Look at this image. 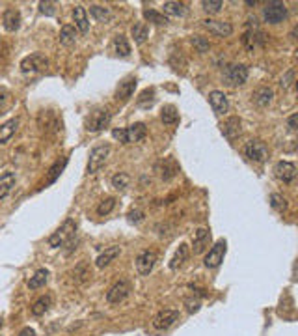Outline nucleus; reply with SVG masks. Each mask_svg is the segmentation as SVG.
<instances>
[{"label": "nucleus", "instance_id": "nucleus-1", "mask_svg": "<svg viewBox=\"0 0 298 336\" xmlns=\"http://www.w3.org/2000/svg\"><path fill=\"white\" fill-rule=\"evenodd\" d=\"M267 43V34L259 28L256 17H250L246 21V32L242 36V45L248 50H256Z\"/></svg>", "mask_w": 298, "mask_h": 336}, {"label": "nucleus", "instance_id": "nucleus-2", "mask_svg": "<svg viewBox=\"0 0 298 336\" xmlns=\"http://www.w3.org/2000/svg\"><path fill=\"white\" fill-rule=\"evenodd\" d=\"M75 232H77V222L73 221V219H67V221L49 237V245L52 249L64 247L65 243H69L73 237H75Z\"/></svg>", "mask_w": 298, "mask_h": 336}, {"label": "nucleus", "instance_id": "nucleus-3", "mask_svg": "<svg viewBox=\"0 0 298 336\" xmlns=\"http://www.w3.org/2000/svg\"><path fill=\"white\" fill-rule=\"evenodd\" d=\"M108 155H110V144L95 146V148L90 151V159H88V174H97V172L105 166Z\"/></svg>", "mask_w": 298, "mask_h": 336}, {"label": "nucleus", "instance_id": "nucleus-4", "mask_svg": "<svg viewBox=\"0 0 298 336\" xmlns=\"http://www.w3.org/2000/svg\"><path fill=\"white\" fill-rule=\"evenodd\" d=\"M222 79L227 86H242L248 80V67L242 64H231L224 69Z\"/></svg>", "mask_w": 298, "mask_h": 336}, {"label": "nucleus", "instance_id": "nucleus-5", "mask_svg": "<svg viewBox=\"0 0 298 336\" xmlns=\"http://www.w3.org/2000/svg\"><path fill=\"white\" fill-rule=\"evenodd\" d=\"M110 120H112V112H110L107 107L95 108L92 114H90V118H88V122H86V129H88L90 133L103 131V129L110 123Z\"/></svg>", "mask_w": 298, "mask_h": 336}, {"label": "nucleus", "instance_id": "nucleus-6", "mask_svg": "<svg viewBox=\"0 0 298 336\" xmlns=\"http://www.w3.org/2000/svg\"><path fill=\"white\" fill-rule=\"evenodd\" d=\"M287 6H285L284 2H269L267 6L263 7V19L265 22H269V24H278V22H282L287 19Z\"/></svg>", "mask_w": 298, "mask_h": 336}, {"label": "nucleus", "instance_id": "nucleus-7", "mask_svg": "<svg viewBox=\"0 0 298 336\" xmlns=\"http://www.w3.org/2000/svg\"><path fill=\"white\" fill-rule=\"evenodd\" d=\"M19 67L22 73H39L49 67V60L43 56L41 52H32L30 56L22 58Z\"/></svg>", "mask_w": 298, "mask_h": 336}, {"label": "nucleus", "instance_id": "nucleus-8", "mask_svg": "<svg viewBox=\"0 0 298 336\" xmlns=\"http://www.w3.org/2000/svg\"><path fill=\"white\" fill-rule=\"evenodd\" d=\"M244 155L254 163H265L269 159V148L261 140H250L244 146Z\"/></svg>", "mask_w": 298, "mask_h": 336}, {"label": "nucleus", "instance_id": "nucleus-9", "mask_svg": "<svg viewBox=\"0 0 298 336\" xmlns=\"http://www.w3.org/2000/svg\"><path fill=\"white\" fill-rule=\"evenodd\" d=\"M156 260H158V254L155 251H144L140 252L135 260V265H136V271L140 273L142 277L149 275V273L153 271V267H155Z\"/></svg>", "mask_w": 298, "mask_h": 336}, {"label": "nucleus", "instance_id": "nucleus-10", "mask_svg": "<svg viewBox=\"0 0 298 336\" xmlns=\"http://www.w3.org/2000/svg\"><path fill=\"white\" fill-rule=\"evenodd\" d=\"M226 251H227L226 239H220V241H216V243H214L213 247H211L209 254L205 256V267H209V269H214V267H218V265H220L222 262H224Z\"/></svg>", "mask_w": 298, "mask_h": 336}, {"label": "nucleus", "instance_id": "nucleus-11", "mask_svg": "<svg viewBox=\"0 0 298 336\" xmlns=\"http://www.w3.org/2000/svg\"><path fill=\"white\" fill-rule=\"evenodd\" d=\"M179 320V312L177 310H170V308H166V310H160V312H156L153 316V327L156 331H166L170 329L173 323Z\"/></svg>", "mask_w": 298, "mask_h": 336}, {"label": "nucleus", "instance_id": "nucleus-12", "mask_svg": "<svg viewBox=\"0 0 298 336\" xmlns=\"http://www.w3.org/2000/svg\"><path fill=\"white\" fill-rule=\"evenodd\" d=\"M129 294H131V284L127 280H120L107 292V301L110 305H120V303L127 299Z\"/></svg>", "mask_w": 298, "mask_h": 336}, {"label": "nucleus", "instance_id": "nucleus-13", "mask_svg": "<svg viewBox=\"0 0 298 336\" xmlns=\"http://www.w3.org/2000/svg\"><path fill=\"white\" fill-rule=\"evenodd\" d=\"M274 174L280 181L284 183H291L293 179L297 178V165L291 161H278L274 165Z\"/></svg>", "mask_w": 298, "mask_h": 336}, {"label": "nucleus", "instance_id": "nucleus-14", "mask_svg": "<svg viewBox=\"0 0 298 336\" xmlns=\"http://www.w3.org/2000/svg\"><path fill=\"white\" fill-rule=\"evenodd\" d=\"M203 22V26H205L211 34L218 37H229L233 34V26H231V22L227 21H216V19H205Z\"/></svg>", "mask_w": 298, "mask_h": 336}, {"label": "nucleus", "instance_id": "nucleus-15", "mask_svg": "<svg viewBox=\"0 0 298 336\" xmlns=\"http://www.w3.org/2000/svg\"><path fill=\"white\" fill-rule=\"evenodd\" d=\"M138 84V80H136L135 75H131V77H125V79L121 80L120 86H118V90H116V97L121 101H127L133 97V93H135V88Z\"/></svg>", "mask_w": 298, "mask_h": 336}, {"label": "nucleus", "instance_id": "nucleus-16", "mask_svg": "<svg viewBox=\"0 0 298 336\" xmlns=\"http://www.w3.org/2000/svg\"><path fill=\"white\" fill-rule=\"evenodd\" d=\"M241 118H237V116H231V118H227L226 122L220 123V131L222 135L226 136L227 140H235L237 136L241 135Z\"/></svg>", "mask_w": 298, "mask_h": 336}, {"label": "nucleus", "instance_id": "nucleus-17", "mask_svg": "<svg viewBox=\"0 0 298 336\" xmlns=\"http://www.w3.org/2000/svg\"><path fill=\"white\" fill-rule=\"evenodd\" d=\"M125 131V144H131V142H140L146 138L148 135V129H146V123L138 122V123H133V125H129L127 129H123Z\"/></svg>", "mask_w": 298, "mask_h": 336}, {"label": "nucleus", "instance_id": "nucleus-18", "mask_svg": "<svg viewBox=\"0 0 298 336\" xmlns=\"http://www.w3.org/2000/svg\"><path fill=\"white\" fill-rule=\"evenodd\" d=\"M274 99V92H272V88L269 86H259L257 90H254L252 93V101L256 103L257 107H269L270 103Z\"/></svg>", "mask_w": 298, "mask_h": 336}, {"label": "nucleus", "instance_id": "nucleus-19", "mask_svg": "<svg viewBox=\"0 0 298 336\" xmlns=\"http://www.w3.org/2000/svg\"><path fill=\"white\" fill-rule=\"evenodd\" d=\"M209 103H211V107L216 114H226L227 108H229V103H227V97L224 92H218V90H214V92L209 93Z\"/></svg>", "mask_w": 298, "mask_h": 336}, {"label": "nucleus", "instance_id": "nucleus-20", "mask_svg": "<svg viewBox=\"0 0 298 336\" xmlns=\"http://www.w3.org/2000/svg\"><path fill=\"white\" fill-rule=\"evenodd\" d=\"M2 22H4V28L7 30V32H15V30H19V26H21V13L17 11V9H13V7H7L6 11H4V15H2Z\"/></svg>", "mask_w": 298, "mask_h": 336}, {"label": "nucleus", "instance_id": "nucleus-21", "mask_svg": "<svg viewBox=\"0 0 298 336\" xmlns=\"http://www.w3.org/2000/svg\"><path fill=\"white\" fill-rule=\"evenodd\" d=\"M73 275V282L75 284H84L88 280L92 279V269H90V264L88 262H80V264L75 265V269L71 271Z\"/></svg>", "mask_w": 298, "mask_h": 336}, {"label": "nucleus", "instance_id": "nucleus-22", "mask_svg": "<svg viewBox=\"0 0 298 336\" xmlns=\"http://www.w3.org/2000/svg\"><path fill=\"white\" fill-rule=\"evenodd\" d=\"M209 241H211V232L209 230H196V234H194V254H201L207 249Z\"/></svg>", "mask_w": 298, "mask_h": 336}, {"label": "nucleus", "instance_id": "nucleus-23", "mask_svg": "<svg viewBox=\"0 0 298 336\" xmlns=\"http://www.w3.org/2000/svg\"><path fill=\"white\" fill-rule=\"evenodd\" d=\"M121 254V249L120 247H108L107 251L103 252V254H99L97 256V260H95V265L99 267V269H105V267H108V265L112 264L116 258Z\"/></svg>", "mask_w": 298, "mask_h": 336}, {"label": "nucleus", "instance_id": "nucleus-24", "mask_svg": "<svg viewBox=\"0 0 298 336\" xmlns=\"http://www.w3.org/2000/svg\"><path fill=\"white\" fill-rule=\"evenodd\" d=\"M156 170H160V178L168 181V179H171L179 172V166L173 159H164L162 163L156 165Z\"/></svg>", "mask_w": 298, "mask_h": 336}, {"label": "nucleus", "instance_id": "nucleus-25", "mask_svg": "<svg viewBox=\"0 0 298 336\" xmlns=\"http://www.w3.org/2000/svg\"><path fill=\"white\" fill-rule=\"evenodd\" d=\"M188 254H190V251H188V245H186V243L179 245V249L175 251V254H173V258H171V262H170V269H171V271H177L179 267H181V265H183L186 260H188Z\"/></svg>", "mask_w": 298, "mask_h": 336}, {"label": "nucleus", "instance_id": "nucleus-26", "mask_svg": "<svg viewBox=\"0 0 298 336\" xmlns=\"http://www.w3.org/2000/svg\"><path fill=\"white\" fill-rule=\"evenodd\" d=\"M15 187V174L13 172H4L0 176V200H4Z\"/></svg>", "mask_w": 298, "mask_h": 336}, {"label": "nucleus", "instance_id": "nucleus-27", "mask_svg": "<svg viewBox=\"0 0 298 336\" xmlns=\"http://www.w3.org/2000/svg\"><path fill=\"white\" fill-rule=\"evenodd\" d=\"M17 129H19V120H17V118L2 123V125H0V144H6L7 140L17 133Z\"/></svg>", "mask_w": 298, "mask_h": 336}, {"label": "nucleus", "instance_id": "nucleus-28", "mask_svg": "<svg viewBox=\"0 0 298 336\" xmlns=\"http://www.w3.org/2000/svg\"><path fill=\"white\" fill-rule=\"evenodd\" d=\"M73 19H75V26H77L82 34H86V32L90 30L88 15H86V9L82 6H75V9H73Z\"/></svg>", "mask_w": 298, "mask_h": 336}, {"label": "nucleus", "instance_id": "nucleus-29", "mask_svg": "<svg viewBox=\"0 0 298 336\" xmlns=\"http://www.w3.org/2000/svg\"><path fill=\"white\" fill-rule=\"evenodd\" d=\"M49 282V271L47 269H37L28 280V288L30 290H39V288H45V284Z\"/></svg>", "mask_w": 298, "mask_h": 336}, {"label": "nucleus", "instance_id": "nucleus-30", "mask_svg": "<svg viewBox=\"0 0 298 336\" xmlns=\"http://www.w3.org/2000/svg\"><path fill=\"white\" fill-rule=\"evenodd\" d=\"M50 307H52V297H50V295H41V297L32 305V314L45 316L47 312H49Z\"/></svg>", "mask_w": 298, "mask_h": 336}, {"label": "nucleus", "instance_id": "nucleus-31", "mask_svg": "<svg viewBox=\"0 0 298 336\" xmlns=\"http://www.w3.org/2000/svg\"><path fill=\"white\" fill-rule=\"evenodd\" d=\"M77 41V30L73 24H64L62 30H60V43L65 45V47H71Z\"/></svg>", "mask_w": 298, "mask_h": 336}, {"label": "nucleus", "instance_id": "nucleus-32", "mask_svg": "<svg viewBox=\"0 0 298 336\" xmlns=\"http://www.w3.org/2000/svg\"><path fill=\"white\" fill-rule=\"evenodd\" d=\"M160 120H162V123H166V125H173V123H177L179 122L177 108L173 107V105H164L162 110H160Z\"/></svg>", "mask_w": 298, "mask_h": 336}, {"label": "nucleus", "instance_id": "nucleus-33", "mask_svg": "<svg viewBox=\"0 0 298 336\" xmlns=\"http://www.w3.org/2000/svg\"><path fill=\"white\" fill-rule=\"evenodd\" d=\"M90 13H92L93 19H97L101 22H108L112 19V11H110V7H105V6H99V4H93L90 6Z\"/></svg>", "mask_w": 298, "mask_h": 336}, {"label": "nucleus", "instance_id": "nucleus-34", "mask_svg": "<svg viewBox=\"0 0 298 336\" xmlns=\"http://www.w3.org/2000/svg\"><path fill=\"white\" fill-rule=\"evenodd\" d=\"M164 13L173 15V17H185L186 15V6L183 2H164Z\"/></svg>", "mask_w": 298, "mask_h": 336}, {"label": "nucleus", "instance_id": "nucleus-35", "mask_svg": "<svg viewBox=\"0 0 298 336\" xmlns=\"http://www.w3.org/2000/svg\"><path fill=\"white\" fill-rule=\"evenodd\" d=\"M131 34H133V37H135V43H138V45H142L146 39H148L149 36V28L146 22H136L135 26L131 28Z\"/></svg>", "mask_w": 298, "mask_h": 336}, {"label": "nucleus", "instance_id": "nucleus-36", "mask_svg": "<svg viewBox=\"0 0 298 336\" xmlns=\"http://www.w3.org/2000/svg\"><path fill=\"white\" fill-rule=\"evenodd\" d=\"M114 50H116L118 56H129L131 54V47H129L127 43V37L121 36V34L114 37Z\"/></svg>", "mask_w": 298, "mask_h": 336}, {"label": "nucleus", "instance_id": "nucleus-37", "mask_svg": "<svg viewBox=\"0 0 298 336\" xmlns=\"http://www.w3.org/2000/svg\"><path fill=\"white\" fill-rule=\"evenodd\" d=\"M144 19L149 22H153V24H158V26H166L168 24V17H164L162 13H158V11H155V9H144Z\"/></svg>", "mask_w": 298, "mask_h": 336}, {"label": "nucleus", "instance_id": "nucleus-38", "mask_svg": "<svg viewBox=\"0 0 298 336\" xmlns=\"http://www.w3.org/2000/svg\"><path fill=\"white\" fill-rule=\"evenodd\" d=\"M65 165H67V159H62V161H56L54 165L49 168V179H47V183H54L58 178H60V174L64 172Z\"/></svg>", "mask_w": 298, "mask_h": 336}, {"label": "nucleus", "instance_id": "nucleus-39", "mask_svg": "<svg viewBox=\"0 0 298 336\" xmlns=\"http://www.w3.org/2000/svg\"><path fill=\"white\" fill-rule=\"evenodd\" d=\"M116 208V198H105V200L99 202V206H97V215L99 217H105V215L112 213V209Z\"/></svg>", "mask_w": 298, "mask_h": 336}, {"label": "nucleus", "instance_id": "nucleus-40", "mask_svg": "<svg viewBox=\"0 0 298 336\" xmlns=\"http://www.w3.org/2000/svg\"><path fill=\"white\" fill-rule=\"evenodd\" d=\"M270 206L276 209V211H280V213H284L285 209H287V200H285V196H282V194L272 193L270 194Z\"/></svg>", "mask_w": 298, "mask_h": 336}, {"label": "nucleus", "instance_id": "nucleus-41", "mask_svg": "<svg viewBox=\"0 0 298 336\" xmlns=\"http://www.w3.org/2000/svg\"><path fill=\"white\" fill-rule=\"evenodd\" d=\"M155 103V90L153 88H148V90H144L140 93V97H138V105L140 107H151Z\"/></svg>", "mask_w": 298, "mask_h": 336}, {"label": "nucleus", "instance_id": "nucleus-42", "mask_svg": "<svg viewBox=\"0 0 298 336\" xmlns=\"http://www.w3.org/2000/svg\"><path fill=\"white\" fill-rule=\"evenodd\" d=\"M129 181H131V178L125 172H120V174L112 176V187H116L118 191H123L125 187H129Z\"/></svg>", "mask_w": 298, "mask_h": 336}, {"label": "nucleus", "instance_id": "nucleus-43", "mask_svg": "<svg viewBox=\"0 0 298 336\" xmlns=\"http://www.w3.org/2000/svg\"><path fill=\"white\" fill-rule=\"evenodd\" d=\"M222 4L220 0H203L201 2V7H203V11H207V13H218L222 9Z\"/></svg>", "mask_w": 298, "mask_h": 336}, {"label": "nucleus", "instance_id": "nucleus-44", "mask_svg": "<svg viewBox=\"0 0 298 336\" xmlns=\"http://www.w3.org/2000/svg\"><path fill=\"white\" fill-rule=\"evenodd\" d=\"M190 43L198 49V52H207V50L211 49V43L207 41L205 37H199V36H194L190 39Z\"/></svg>", "mask_w": 298, "mask_h": 336}, {"label": "nucleus", "instance_id": "nucleus-45", "mask_svg": "<svg viewBox=\"0 0 298 336\" xmlns=\"http://www.w3.org/2000/svg\"><path fill=\"white\" fill-rule=\"evenodd\" d=\"M293 82H295V69H289V71L285 73L284 77L280 79V86L287 90V88H291L293 86Z\"/></svg>", "mask_w": 298, "mask_h": 336}, {"label": "nucleus", "instance_id": "nucleus-46", "mask_svg": "<svg viewBox=\"0 0 298 336\" xmlns=\"http://www.w3.org/2000/svg\"><path fill=\"white\" fill-rule=\"evenodd\" d=\"M56 4H54V2H39V11H41L43 15H50V17H52V15L56 13Z\"/></svg>", "mask_w": 298, "mask_h": 336}, {"label": "nucleus", "instance_id": "nucleus-47", "mask_svg": "<svg viewBox=\"0 0 298 336\" xmlns=\"http://www.w3.org/2000/svg\"><path fill=\"white\" fill-rule=\"evenodd\" d=\"M185 307L188 314H196L201 308V303H199V299H185Z\"/></svg>", "mask_w": 298, "mask_h": 336}, {"label": "nucleus", "instance_id": "nucleus-48", "mask_svg": "<svg viewBox=\"0 0 298 336\" xmlns=\"http://www.w3.org/2000/svg\"><path fill=\"white\" fill-rule=\"evenodd\" d=\"M127 219H129V222H135V224H138V222L144 221V213L140 211V209H133V211H129Z\"/></svg>", "mask_w": 298, "mask_h": 336}, {"label": "nucleus", "instance_id": "nucleus-49", "mask_svg": "<svg viewBox=\"0 0 298 336\" xmlns=\"http://www.w3.org/2000/svg\"><path fill=\"white\" fill-rule=\"evenodd\" d=\"M7 99H9V92H7L6 88H0V114H4Z\"/></svg>", "mask_w": 298, "mask_h": 336}, {"label": "nucleus", "instance_id": "nucleus-50", "mask_svg": "<svg viewBox=\"0 0 298 336\" xmlns=\"http://www.w3.org/2000/svg\"><path fill=\"white\" fill-rule=\"evenodd\" d=\"M297 122H298V114L289 116V120H287V125H289V129H291V131H295V129H297Z\"/></svg>", "mask_w": 298, "mask_h": 336}, {"label": "nucleus", "instance_id": "nucleus-51", "mask_svg": "<svg viewBox=\"0 0 298 336\" xmlns=\"http://www.w3.org/2000/svg\"><path fill=\"white\" fill-rule=\"evenodd\" d=\"M19 336H36V331L30 329V327H24V329L19 333Z\"/></svg>", "mask_w": 298, "mask_h": 336}, {"label": "nucleus", "instance_id": "nucleus-52", "mask_svg": "<svg viewBox=\"0 0 298 336\" xmlns=\"http://www.w3.org/2000/svg\"><path fill=\"white\" fill-rule=\"evenodd\" d=\"M2 325H4V320H2V318H0V329H2Z\"/></svg>", "mask_w": 298, "mask_h": 336}]
</instances>
